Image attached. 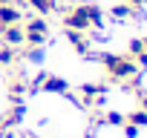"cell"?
Returning <instances> with one entry per match:
<instances>
[{
  "mask_svg": "<svg viewBox=\"0 0 147 138\" xmlns=\"http://www.w3.org/2000/svg\"><path fill=\"white\" fill-rule=\"evenodd\" d=\"M46 38H49V23H46L43 17H32V20L23 26V46L35 49V46H40Z\"/></svg>",
  "mask_w": 147,
  "mask_h": 138,
  "instance_id": "cell-1",
  "label": "cell"
},
{
  "mask_svg": "<svg viewBox=\"0 0 147 138\" xmlns=\"http://www.w3.org/2000/svg\"><path fill=\"white\" fill-rule=\"evenodd\" d=\"M26 6H32L38 15H49L58 9V0H26Z\"/></svg>",
  "mask_w": 147,
  "mask_h": 138,
  "instance_id": "cell-2",
  "label": "cell"
},
{
  "mask_svg": "<svg viewBox=\"0 0 147 138\" xmlns=\"http://www.w3.org/2000/svg\"><path fill=\"white\" fill-rule=\"evenodd\" d=\"M127 3H130V6H136V9H138V6H144V3H147V0H127Z\"/></svg>",
  "mask_w": 147,
  "mask_h": 138,
  "instance_id": "cell-3",
  "label": "cell"
}]
</instances>
